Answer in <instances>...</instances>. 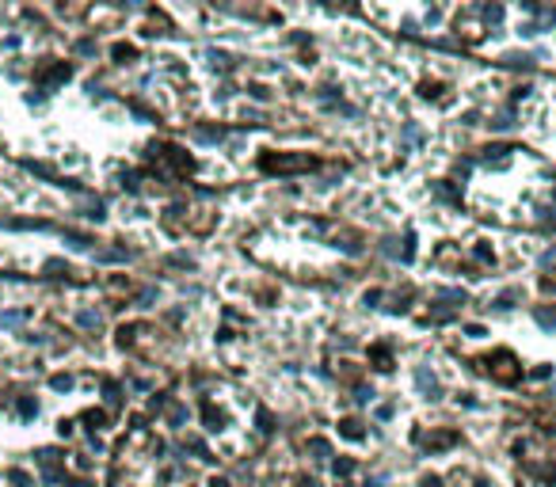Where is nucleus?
I'll return each instance as SVG.
<instances>
[{
	"instance_id": "nucleus-1",
	"label": "nucleus",
	"mask_w": 556,
	"mask_h": 487,
	"mask_svg": "<svg viewBox=\"0 0 556 487\" xmlns=\"http://www.w3.org/2000/svg\"><path fill=\"white\" fill-rule=\"evenodd\" d=\"M423 487H438V479H423Z\"/></svg>"
}]
</instances>
